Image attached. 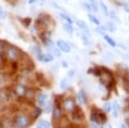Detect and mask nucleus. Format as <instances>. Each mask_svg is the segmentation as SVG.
<instances>
[{
  "label": "nucleus",
  "instance_id": "nucleus-33",
  "mask_svg": "<svg viewBox=\"0 0 129 128\" xmlns=\"http://www.w3.org/2000/svg\"><path fill=\"white\" fill-rule=\"evenodd\" d=\"M2 85H3V79L0 77V87H2Z\"/></svg>",
  "mask_w": 129,
  "mask_h": 128
},
{
  "label": "nucleus",
  "instance_id": "nucleus-8",
  "mask_svg": "<svg viewBox=\"0 0 129 128\" xmlns=\"http://www.w3.org/2000/svg\"><path fill=\"white\" fill-rule=\"evenodd\" d=\"M47 101V95L45 94H39V95L37 97V102L39 104V106L42 107L46 104Z\"/></svg>",
  "mask_w": 129,
  "mask_h": 128
},
{
  "label": "nucleus",
  "instance_id": "nucleus-11",
  "mask_svg": "<svg viewBox=\"0 0 129 128\" xmlns=\"http://www.w3.org/2000/svg\"><path fill=\"white\" fill-rule=\"evenodd\" d=\"M90 120H91L92 122H96V123L98 124V125L101 123L99 115H98V113H97L96 112H92L91 113V114H90Z\"/></svg>",
  "mask_w": 129,
  "mask_h": 128
},
{
  "label": "nucleus",
  "instance_id": "nucleus-28",
  "mask_svg": "<svg viewBox=\"0 0 129 128\" xmlns=\"http://www.w3.org/2000/svg\"><path fill=\"white\" fill-rule=\"evenodd\" d=\"M96 30H97V32L99 33L100 35H105V32H106L105 28L104 27H103V26H99Z\"/></svg>",
  "mask_w": 129,
  "mask_h": 128
},
{
  "label": "nucleus",
  "instance_id": "nucleus-16",
  "mask_svg": "<svg viewBox=\"0 0 129 128\" xmlns=\"http://www.w3.org/2000/svg\"><path fill=\"white\" fill-rule=\"evenodd\" d=\"M100 5H101V8H102V10H103V14H104L105 16H108V7L106 6V4H105L103 2H100Z\"/></svg>",
  "mask_w": 129,
  "mask_h": 128
},
{
  "label": "nucleus",
  "instance_id": "nucleus-26",
  "mask_svg": "<svg viewBox=\"0 0 129 128\" xmlns=\"http://www.w3.org/2000/svg\"><path fill=\"white\" fill-rule=\"evenodd\" d=\"M112 109V107H111V104L109 102H107V103L104 104V110L106 113H109Z\"/></svg>",
  "mask_w": 129,
  "mask_h": 128
},
{
  "label": "nucleus",
  "instance_id": "nucleus-20",
  "mask_svg": "<svg viewBox=\"0 0 129 128\" xmlns=\"http://www.w3.org/2000/svg\"><path fill=\"white\" fill-rule=\"evenodd\" d=\"M6 17V12H5L3 7L0 4V20H4Z\"/></svg>",
  "mask_w": 129,
  "mask_h": 128
},
{
  "label": "nucleus",
  "instance_id": "nucleus-14",
  "mask_svg": "<svg viewBox=\"0 0 129 128\" xmlns=\"http://www.w3.org/2000/svg\"><path fill=\"white\" fill-rule=\"evenodd\" d=\"M104 39H105V41L107 42V43H108V44L110 45V46H112V47H115L116 46V43H115V42L114 41L113 39H112L110 36H107V35H105L104 36Z\"/></svg>",
  "mask_w": 129,
  "mask_h": 128
},
{
  "label": "nucleus",
  "instance_id": "nucleus-27",
  "mask_svg": "<svg viewBox=\"0 0 129 128\" xmlns=\"http://www.w3.org/2000/svg\"><path fill=\"white\" fill-rule=\"evenodd\" d=\"M41 108H35V110H34V112L33 113V115H34V118L36 119L38 118V117L41 115Z\"/></svg>",
  "mask_w": 129,
  "mask_h": 128
},
{
  "label": "nucleus",
  "instance_id": "nucleus-19",
  "mask_svg": "<svg viewBox=\"0 0 129 128\" xmlns=\"http://www.w3.org/2000/svg\"><path fill=\"white\" fill-rule=\"evenodd\" d=\"M88 16H89V19L90 20V22H92V23H95V24H97V25H100L99 20H98L96 16H94L93 15H91V14H89Z\"/></svg>",
  "mask_w": 129,
  "mask_h": 128
},
{
  "label": "nucleus",
  "instance_id": "nucleus-6",
  "mask_svg": "<svg viewBox=\"0 0 129 128\" xmlns=\"http://www.w3.org/2000/svg\"><path fill=\"white\" fill-rule=\"evenodd\" d=\"M82 117H83V111H82L79 107H77V106H76V107L73 109V111H72V119H73L74 120H80Z\"/></svg>",
  "mask_w": 129,
  "mask_h": 128
},
{
  "label": "nucleus",
  "instance_id": "nucleus-5",
  "mask_svg": "<svg viewBox=\"0 0 129 128\" xmlns=\"http://www.w3.org/2000/svg\"><path fill=\"white\" fill-rule=\"evenodd\" d=\"M57 46L61 51H63V52L65 53H68L70 52L71 50V48L70 46H69V44L67 43H65V41H63V40H59V41L57 42Z\"/></svg>",
  "mask_w": 129,
  "mask_h": 128
},
{
  "label": "nucleus",
  "instance_id": "nucleus-13",
  "mask_svg": "<svg viewBox=\"0 0 129 128\" xmlns=\"http://www.w3.org/2000/svg\"><path fill=\"white\" fill-rule=\"evenodd\" d=\"M24 95L26 96V98H28V99H29V100H31V99L34 98V90H33L32 88H27Z\"/></svg>",
  "mask_w": 129,
  "mask_h": 128
},
{
  "label": "nucleus",
  "instance_id": "nucleus-35",
  "mask_svg": "<svg viewBox=\"0 0 129 128\" xmlns=\"http://www.w3.org/2000/svg\"><path fill=\"white\" fill-rule=\"evenodd\" d=\"M63 64H64V67H68V64H66V63H65V62L63 63Z\"/></svg>",
  "mask_w": 129,
  "mask_h": 128
},
{
  "label": "nucleus",
  "instance_id": "nucleus-15",
  "mask_svg": "<svg viewBox=\"0 0 129 128\" xmlns=\"http://www.w3.org/2000/svg\"><path fill=\"white\" fill-rule=\"evenodd\" d=\"M64 29L68 34H72V32H73V29L72 27V24H70V23H65L64 24Z\"/></svg>",
  "mask_w": 129,
  "mask_h": 128
},
{
  "label": "nucleus",
  "instance_id": "nucleus-23",
  "mask_svg": "<svg viewBox=\"0 0 129 128\" xmlns=\"http://www.w3.org/2000/svg\"><path fill=\"white\" fill-rule=\"evenodd\" d=\"M98 115H99L100 120H101L102 123H105V122H106V120H107V116H106V114H105L104 113L101 112V113H98Z\"/></svg>",
  "mask_w": 129,
  "mask_h": 128
},
{
  "label": "nucleus",
  "instance_id": "nucleus-17",
  "mask_svg": "<svg viewBox=\"0 0 129 128\" xmlns=\"http://www.w3.org/2000/svg\"><path fill=\"white\" fill-rule=\"evenodd\" d=\"M120 110V106L118 102H114V117H118V113Z\"/></svg>",
  "mask_w": 129,
  "mask_h": 128
},
{
  "label": "nucleus",
  "instance_id": "nucleus-36",
  "mask_svg": "<svg viewBox=\"0 0 129 128\" xmlns=\"http://www.w3.org/2000/svg\"><path fill=\"white\" fill-rule=\"evenodd\" d=\"M3 122H2V120H0V127H3Z\"/></svg>",
  "mask_w": 129,
  "mask_h": 128
},
{
  "label": "nucleus",
  "instance_id": "nucleus-32",
  "mask_svg": "<svg viewBox=\"0 0 129 128\" xmlns=\"http://www.w3.org/2000/svg\"><path fill=\"white\" fill-rule=\"evenodd\" d=\"M6 1H8L9 3H16L18 0H6Z\"/></svg>",
  "mask_w": 129,
  "mask_h": 128
},
{
  "label": "nucleus",
  "instance_id": "nucleus-30",
  "mask_svg": "<svg viewBox=\"0 0 129 128\" xmlns=\"http://www.w3.org/2000/svg\"><path fill=\"white\" fill-rule=\"evenodd\" d=\"M83 7H85V8H86L87 10H92L91 4H90V3H83Z\"/></svg>",
  "mask_w": 129,
  "mask_h": 128
},
{
  "label": "nucleus",
  "instance_id": "nucleus-10",
  "mask_svg": "<svg viewBox=\"0 0 129 128\" xmlns=\"http://www.w3.org/2000/svg\"><path fill=\"white\" fill-rule=\"evenodd\" d=\"M77 24L81 30H83V31H85L86 33H89V29H88V27H87V24L83 21H82V20H77Z\"/></svg>",
  "mask_w": 129,
  "mask_h": 128
},
{
  "label": "nucleus",
  "instance_id": "nucleus-1",
  "mask_svg": "<svg viewBox=\"0 0 129 128\" xmlns=\"http://www.w3.org/2000/svg\"><path fill=\"white\" fill-rule=\"evenodd\" d=\"M0 49L3 50L6 58L10 61H16L20 57L21 50L15 46H12L10 44H0Z\"/></svg>",
  "mask_w": 129,
  "mask_h": 128
},
{
  "label": "nucleus",
  "instance_id": "nucleus-29",
  "mask_svg": "<svg viewBox=\"0 0 129 128\" xmlns=\"http://www.w3.org/2000/svg\"><path fill=\"white\" fill-rule=\"evenodd\" d=\"M60 87L62 89H65L67 87H68V81H67L66 79L62 80V81L60 82Z\"/></svg>",
  "mask_w": 129,
  "mask_h": 128
},
{
  "label": "nucleus",
  "instance_id": "nucleus-3",
  "mask_svg": "<svg viewBox=\"0 0 129 128\" xmlns=\"http://www.w3.org/2000/svg\"><path fill=\"white\" fill-rule=\"evenodd\" d=\"M10 100V92H8L7 89H0V105H4Z\"/></svg>",
  "mask_w": 129,
  "mask_h": 128
},
{
  "label": "nucleus",
  "instance_id": "nucleus-18",
  "mask_svg": "<svg viewBox=\"0 0 129 128\" xmlns=\"http://www.w3.org/2000/svg\"><path fill=\"white\" fill-rule=\"evenodd\" d=\"M53 60V56H52L51 54H47L44 55V57H43V62L45 63H50Z\"/></svg>",
  "mask_w": 129,
  "mask_h": 128
},
{
  "label": "nucleus",
  "instance_id": "nucleus-25",
  "mask_svg": "<svg viewBox=\"0 0 129 128\" xmlns=\"http://www.w3.org/2000/svg\"><path fill=\"white\" fill-rule=\"evenodd\" d=\"M52 109V102H51V101H48V103H47V105H46V108H45V111H46L47 113H51Z\"/></svg>",
  "mask_w": 129,
  "mask_h": 128
},
{
  "label": "nucleus",
  "instance_id": "nucleus-7",
  "mask_svg": "<svg viewBox=\"0 0 129 128\" xmlns=\"http://www.w3.org/2000/svg\"><path fill=\"white\" fill-rule=\"evenodd\" d=\"M26 89H27V87H25L24 85H23V84H18V85H16V87L15 88V93L16 95L23 96L25 94Z\"/></svg>",
  "mask_w": 129,
  "mask_h": 128
},
{
  "label": "nucleus",
  "instance_id": "nucleus-4",
  "mask_svg": "<svg viewBox=\"0 0 129 128\" xmlns=\"http://www.w3.org/2000/svg\"><path fill=\"white\" fill-rule=\"evenodd\" d=\"M76 107L75 101L72 98H67L64 100V108L67 112H72Z\"/></svg>",
  "mask_w": 129,
  "mask_h": 128
},
{
  "label": "nucleus",
  "instance_id": "nucleus-9",
  "mask_svg": "<svg viewBox=\"0 0 129 128\" xmlns=\"http://www.w3.org/2000/svg\"><path fill=\"white\" fill-rule=\"evenodd\" d=\"M77 100H78V101L80 102L81 105H84V104H86L87 98H86L85 94L83 92V91H80V92L77 94Z\"/></svg>",
  "mask_w": 129,
  "mask_h": 128
},
{
  "label": "nucleus",
  "instance_id": "nucleus-34",
  "mask_svg": "<svg viewBox=\"0 0 129 128\" xmlns=\"http://www.w3.org/2000/svg\"><path fill=\"white\" fill-rule=\"evenodd\" d=\"M35 2V0H28V3H34Z\"/></svg>",
  "mask_w": 129,
  "mask_h": 128
},
{
  "label": "nucleus",
  "instance_id": "nucleus-12",
  "mask_svg": "<svg viewBox=\"0 0 129 128\" xmlns=\"http://www.w3.org/2000/svg\"><path fill=\"white\" fill-rule=\"evenodd\" d=\"M50 123L48 121L45 120H41L38 122V125H37V127H41V128H49L50 127Z\"/></svg>",
  "mask_w": 129,
  "mask_h": 128
},
{
  "label": "nucleus",
  "instance_id": "nucleus-2",
  "mask_svg": "<svg viewBox=\"0 0 129 128\" xmlns=\"http://www.w3.org/2000/svg\"><path fill=\"white\" fill-rule=\"evenodd\" d=\"M14 123L17 127H28L30 126L31 122H30V119L28 115L25 114H18L14 119Z\"/></svg>",
  "mask_w": 129,
  "mask_h": 128
},
{
  "label": "nucleus",
  "instance_id": "nucleus-22",
  "mask_svg": "<svg viewBox=\"0 0 129 128\" xmlns=\"http://www.w3.org/2000/svg\"><path fill=\"white\" fill-rule=\"evenodd\" d=\"M22 23H23L24 26L28 27L29 26V24L31 23V19L28 17H26V18H23V19H22Z\"/></svg>",
  "mask_w": 129,
  "mask_h": 128
},
{
  "label": "nucleus",
  "instance_id": "nucleus-21",
  "mask_svg": "<svg viewBox=\"0 0 129 128\" xmlns=\"http://www.w3.org/2000/svg\"><path fill=\"white\" fill-rule=\"evenodd\" d=\"M59 16H60L61 18H62V19H64L67 23H70V24H72V20L71 19V18L69 17L68 16L65 15V14H62V13L59 14Z\"/></svg>",
  "mask_w": 129,
  "mask_h": 128
},
{
  "label": "nucleus",
  "instance_id": "nucleus-24",
  "mask_svg": "<svg viewBox=\"0 0 129 128\" xmlns=\"http://www.w3.org/2000/svg\"><path fill=\"white\" fill-rule=\"evenodd\" d=\"M107 28H108V30H109V31H111V32H114V30H115V26H114V23H111V22L107 23Z\"/></svg>",
  "mask_w": 129,
  "mask_h": 128
},
{
  "label": "nucleus",
  "instance_id": "nucleus-31",
  "mask_svg": "<svg viewBox=\"0 0 129 128\" xmlns=\"http://www.w3.org/2000/svg\"><path fill=\"white\" fill-rule=\"evenodd\" d=\"M52 51H53V54L55 55L56 56H60V53L59 52V50L58 49H52Z\"/></svg>",
  "mask_w": 129,
  "mask_h": 128
}]
</instances>
